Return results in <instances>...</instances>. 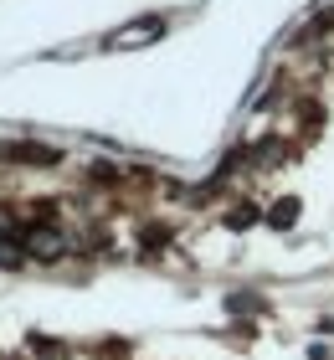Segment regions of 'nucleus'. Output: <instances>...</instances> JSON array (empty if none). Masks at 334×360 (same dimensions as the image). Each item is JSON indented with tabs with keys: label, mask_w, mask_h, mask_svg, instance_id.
<instances>
[{
	"label": "nucleus",
	"mask_w": 334,
	"mask_h": 360,
	"mask_svg": "<svg viewBox=\"0 0 334 360\" xmlns=\"http://www.w3.org/2000/svg\"><path fill=\"white\" fill-rule=\"evenodd\" d=\"M0 165H41V170H52V165H62V150H52V144H6V160H0Z\"/></svg>",
	"instance_id": "obj_1"
},
{
	"label": "nucleus",
	"mask_w": 334,
	"mask_h": 360,
	"mask_svg": "<svg viewBox=\"0 0 334 360\" xmlns=\"http://www.w3.org/2000/svg\"><path fill=\"white\" fill-rule=\"evenodd\" d=\"M165 31V15H149V21H129L124 31H113V37H103V46H113V52H119V46H139V41H155Z\"/></svg>",
	"instance_id": "obj_3"
},
{
	"label": "nucleus",
	"mask_w": 334,
	"mask_h": 360,
	"mask_svg": "<svg viewBox=\"0 0 334 360\" xmlns=\"http://www.w3.org/2000/svg\"><path fill=\"white\" fill-rule=\"evenodd\" d=\"M165 248H175V226H170V221H155V217H149V221L139 226V257L160 263V252H165Z\"/></svg>",
	"instance_id": "obj_2"
},
{
	"label": "nucleus",
	"mask_w": 334,
	"mask_h": 360,
	"mask_svg": "<svg viewBox=\"0 0 334 360\" xmlns=\"http://www.w3.org/2000/svg\"><path fill=\"white\" fill-rule=\"evenodd\" d=\"M226 226H237V232H247V226H257L262 221V211L252 206V201H237V206H231V217H221Z\"/></svg>",
	"instance_id": "obj_4"
},
{
	"label": "nucleus",
	"mask_w": 334,
	"mask_h": 360,
	"mask_svg": "<svg viewBox=\"0 0 334 360\" xmlns=\"http://www.w3.org/2000/svg\"><path fill=\"white\" fill-rule=\"evenodd\" d=\"M298 221V201H288V195H283V201L273 206V226H293Z\"/></svg>",
	"instance_id": "obj_5"
}]
</instances>
